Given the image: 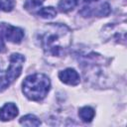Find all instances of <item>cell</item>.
<instances>
[{"mask_svg": "<svg viewBox=\"0 0 127 127\" xmlns=\"http://www.w3.org/2000/svg\"><path fill=\"white\" fill-rule=\"evenodd\" d=\"M4 36L9 42L19 44L24 38V31L18 27L8 25V26H5Z\"/></svg>", "mask_w": 127, "mask_h": 127, "instance_id": "obj_4", "label": "cell"}, {"mask_svg": "<svg viewBox=\"0 0 127 127\" xmlns=\"http://www.w3.org/2000/svg\"><path fill=\"white\" fill-rule=\"evenodd\" d=\"M77 0H61L59 2L58 8L60 9L61 12H68L71 11L76 5H77Z\"/></svg>", "mask_w": 127, "mask_h": 127, "instance_id": "obj_9", "label": "cell"}, {"mask_svg": "<svg viewBox=\"0 0 127 127\" xmlns=\"http://www.w3.org/2000/svg\"><path fill=\"white\" fill-rule=\"evenodd\" d=\"M10 85V81L6 77V74L0 71V92L4 91Z\"/></svg>", "mask_w": 127, "mask_h": 127, "instance_id": "obj_13", "label": "cell"}, {"mask_svg": "<svg viewBox=\"0 0 127 127\" xmlns=\"http://www.w3.org/2000/svg\"><path fill=\"white\" fill-rule=\"evenodd\" d=\"M45 0H27L25 3V8L29 11L32 12H36L38 13V11L42 8V4L44 3Z\"/></svg>", "mask_w": 127, "mask_h": 127, "instance_id": "obj_11", "label": "cell"}, {"mask_svg": "<svg viewBox=\"0 0 127 127\" xmlns=\"http://www.w3.org/2000/svg\"><path fill=\"white\" fill-rule=\"evenodd\" d=\"M4 29H5V26L0 25V53L5 52V50H6V48H5V44H4V40H3Z\"/></svg>", "mask_w": 127, "mask_h": 127, "instance_id": "obj_14", "label": "cell"}, {"mask_svg": "<svg viewBox=\"0 0 127 127\" xmlns=\"http://www.w3.org/2000/svg\"><path fill=\"white\" fill-rule=\"evenodd\" d=\"M94 114H95V113H94V110H93L91 107H89V106H84V107H82V108L79 110V112H78L79 117H80L81 120L84 121V122H90V121L93 119Z\"/></svg>", "mask_w": 127, "mask_h": 127, "instance_id": "obj_7", "label": "cell"}, {"mask_svg": "<svg viewBox=\"0 0 127 127\" xmlns=\"http://www.w3.org/2000/svg\"><path fill=\"white\" fill-rule=\"evenodd\" d=\"M18 115V107L12 103H6L3 107L0 108V120L2 121H8L11 119H14Z\"/></svg>", "mask_w": 127, "mask_h": 127, "instance_id": "obj_6", "label": "cell"}, {"mask_svg": "<svg viewBox=\"0 0 127 127\" xmlns=\"http://www.w3.org/2000/svg\"><path fill=\"white\" fill-rule=\"evenodd\" d=\"M39 42L47 55L60 57L70 46L71 34L63 24H47L39 34Z\"/></svg>", "mask_w": 127, "mask_h": 127, "instance_id": "obj_1", "label": "cell"}, {"mask_svg": "<svg viewBox=\"0 0 127 127\" xmlns=\"http://www.w3.org/2000/svg\"><path fill=\"white\" fill-rule=\"evenodd\" d=\"M85 2H92V1H95V0H84Z\"/></svg>", "mask_w": 127, "mask_h": 127, "instance_id": "obj_15", "label": "cell"}, {"mask_svg": "<svg viewBox=\"0 0 127 127\" xmlns=\"http://www.w3.org/2000/svg\"><path fill=\"white\" fill-rule=\"evenodd\" d=\"M37 14L44 19H52L57 15V11L51 6L50 7H43L38 11Z\"/></svg>", "mask_w": 127, "mask_h": 127, "instance_id": "obj_10", "label": "cell"}, {"mask_svg": "<svg viewBox=\"0 0 127 127\" xmlns=\"http://www.w3.org/2000/svg\"><path fill=\"white\" fill-rule=\"evenodd\" d=\"M59 77L64 83H66L68 85H76L80 81L79 74L73 68H65L60 71Z\"/></svg>", "mask_w": 127, "mask_h": 127, "instance_id": "obj_5", "label": "cell"}, {"mask_svg": "<svg viewBox=\"0 0 127 127\" xmlns=\"http://www.w3.org/2000/svg\"><path fill=\"white\" fill-rule=\"evenodd\" d=\"M23 93L31 100L39 101L46 97L48 94L51 82L49 77L43 73H35L27 76L22 85Z\"/></svg>", "mask_w": 127, "mask_h": 127, "instance_id": "obj_2", "label": "cell"}, {"mask_svg": "<svg viewBox=\"0 0 127 127\" xmlns=\"http://www.w3.org/2000/svg\"><path fill=\"white\" fill-rule=\"evenodd\" d=\"M20 124H22L24 126H30V127H32V126H39L41 124V121L35 115L28 114V115L23 116L20 119Z\"/></svg>", "mask_w": 127, "mask_h": 127, "instance_id": "obj_8", "label": "cell"}, {"mask_svg": "<svg viewBox=\"0 0 127 127\" xmlns=\"http://www.w3.org/2000/svg\"><path fill=\"white\" fill-rule=\"evenodd\" d=\"M14 0H0V10L10 12L14 8Z\"/></svg>", "mask_w": 127, "mask_h": 127, "instance_id": "obj_12", "label": "cell"}, {"mask_svg": "<svg viewBox=\"0 0 127 127\" xmlns=\"http://www.w3.org/2000/svg\"><path fill=\"white\" fill-rule=\"evenodd\" d=\"M24 61H25V58L22 55H20V54H13V55H11L9 67H8V69L5 72L6 77L8 78L10 83L13 82L16 78H18L19 75L21 74Z\"/></svg>", "mask_w": 127, "mask_h": 127, "instance_id": "obj_3", "label": "cell"}]
</instances>
